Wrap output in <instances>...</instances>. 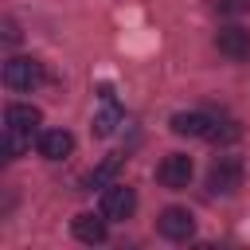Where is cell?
Wrapping results in <instances>:
<instances>
[{"instance_id": "cell-4", "label": "cell", "mask_w": 250, "mask_h": 250, "mask_svg": "<svg viewBox=\"0 0 250 250\" xmlns=\"http://www.w3.org/2000/svg\"><path fill=\"white\" fill-rule=\"evenodd\" d=\"M191 176H195V164H191L188 152H168V156L156 164V184L168 188V191H184V188L191 184Z\"/></svg>"}, {"instance_id": "cell-11", "label": "cell", "mask_w": 250, "mask_h": 250, "mask_svg": "<svg viewBox=\"0 0 250 250\" xmlns=\"http://www.w3.org/2000/svg\"><path fill=\"white\" fill-rule=\"evenodd\" d=\"M207 125H211V113H203V109L172 113V121H168V129L176 137H207Z\"/></svg>"}, {"instance_id": "cell-16", "label": "cell", "mask_w": 250, "mask_h": 250, "mask_svg": "<svg viewBox=\"0 0 250 250\" xmlns=\"http://www.w3.org/2000/svg\"><path fill=\"white\" fill-rule=\"evenodd\" d=\"M4 39H8V43H16V39H20V31H16V23H12V20H4Z\"/></svg>"}, {"instance_id": "cell-2", "label": "cell", "mask_w": 250, "mask_h": 250, "mask_svg": "<svg viewBox=\"0 0 250 250\" xmlns=\"http://www.w3.org/2000/svg\"><path fill=\"white\" fill-rule=\"evenodd\" d=\"M242 180H246L242 156H215V164H211V172H207V188H211L215 195H234V191L242 188Z\"/></svg>"}, {"instance_id": "cell-13", "label": "cell", "mask_w": 250, "mask_h": 250, "mask_svg": "<svg viewBox=\"0 0 250 250\" xmlns=\"http://www.w3.org/2000/svg\"><path fill=\"white\" fill-rule=\"evenodd\" d=\"M27 145H31V137H27V133L4 129V137H0V156H4V160H20V156L27 152Z\"/></svg>"}, {"instance_id": "cell-15", "label": "cell", "mask_w": 250, "mask_h": 250, "mask_svg": "<svg viewBox=\"0 0 250 250\" xmlns=\"http://www.w3.org/2000/svg\"><path fill=\"white\" fill-rule=\"evenodd\" d=\"M223 16H250V0H219Z\"/></svg>"}, {"instance_id": "cell-10", "label": "cell", "mask_w": 250, "mask_h": 250, "mask_svg": "<svg viewBox=\"0 0 250 250\" xmlns=\"http://www.w3.org/2000/svg\"><path fill=\"white\" fill-rule=\"evenodd\" d=\"M121 121H125V113H121V105L113 102V94H109V86H102V113H94V137H113Z\"/></svg>"}, {"instance_id": "cell-5", "label": "cell", "mask_w": 250, "mask_h": 250, "mask_svg": "<svg viewBox=\"0 0 250 250\" xmlns=\"http://www.w3.org/2000/svg\"><path fill=\"white\" fill-rule=\"evenodd\" d=\"M156 230L168 238V242H188L195 234V215L188 207H164L156 215Z\"/></svg>"}, {"instance_id": "cell-1", "label": "cell", "mask_w": 250, "mask_h": 250, "mask_svg": "<svg viewBox=\"0 0 250 250\" xmlns=\"http://www.w3.org/2000/svg\"><path fill=\"white\" fill-rule=\"evenodd\" d=\"M0 78H4L8 90H16V94H31L35 86H43L47 70H43V62L31 59V55H12V59L4 62V70H0Z\"/></svg>"}, {"instance_id": "cell-14", "label": "cell", "mask_w": 250, "mask_h": 250, "mask_svg": "<svg viewBox=\"0 0 250 250\" xmlns=\"http://www.w3.org/2000/svg\"><path fill=\"white\" fill-rule=\"evenodd\" d=\"M117 168H121V156H109V160H102V164H98V168L86 176V188H105V184H113Z\"/></svg>"}, {"instance_id": "cell-8", "label": "cell", "mask_w": 250, "mask_h": 250, "mask_svg": "<svg viewBox=\"0 0 250 250\" xmlns=\"http://www.w3.org/2000/svg\"><path fill=\"white\" fill-rule=\"evenodd\" d=\"M35 148H39L43 160H66V156L74 152V137H70L66 129H43V133L35 137Z\"/></svg>"}, {"instance_id": "cell-12", "label": "cell", "mask_w": 250, "mask_h": 250, "mask_svg": "<svg viewBox=\"0 0 250 250\" xmlns=\"http://www.w3.org/2000/svg\"><path fill=\"white\" fill-rule=\"evenodd\" d=\"M242 137V125L230 117V113H211V125H207V137L203 141H215V145H234Z\"/></svg>"}, {"instance_id": "cell-3", "label": "cell", "mask_w": 250, "mask_h": 250, "mask_svg": "<svg viewBox=\"0 0 250 250\" xmlns=\"http://www.w3.org/2000/svg\"><path fill=\"white\" fill-rule=\"evenodd\" d=\"M98 211H102L109 223H125V219H133V211H137V191H133L129 184L113 180V184L102 188V203H98Z\"/></svg>"}, {"instance_id": "cell-7", "label": "cell", "mask_w": 250, "mask_h": 250, "mask_svg": "<svg viewBox=\"0 0 250 250\" xmlns=\"http://www.w3.org/2000/svg\"><path fill=\"white\" fill-rule=\"evenodd\" d=\"M215 47H219V55H227L230 62H242V59H250V31H246V27H238V23L219 27Z\"/></svg>"}, {"instance_id": "cell-9", "label": "cell", "mask_w": 250, "mask_h": 250, "mask_svg": "<svg viewBox=\"0 0 250 250\" xmlns=\"http://www.w3.org/2000/svg\"><path fill=\"white\" fill-rule=\"evenodd\" d=\"M39 121H43V113L31 105V102H12L8 109H4V129H16V133H39Z\"/></svg>"}, {"instance_id": "cell-6", "label": "cell", "mask_w": 250, "mask_h": 250, "mask_svg": "<svg viewBox=\"0 0 250 250\" xmlns=\"http://www.w3.org/2000/svg\"><path fill=\"white\" fill-rule=\"evenodd\" d=\"M70 230H74V238L78 242H86V246H98V242H105L109 238V219L98 211H82V215H74L70 219Z\"/></svg>"}]
</instances>
